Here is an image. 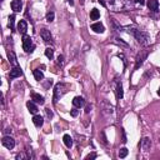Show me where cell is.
I'll return each mask as SVG.
<instances>
[{
	"label": "cell",
	"instance_id": "6da1fadb",
	"mask_svg": "<svg viewBox=\"0 0 160 160\" xmlns=\"http://www.w3.org/2000/svg\"><path fill=\"white\" fill-rule=\"evenodd\" d=\"M124 31H126L128 34L133 35L136 39V42L139 44L144 45V46L150 44V36H149V34L143 31V30H139L138 28H135V26H124Z\"/></svg>",
	"mask_w": 160,
	"mask_h": 160
},
{
	"label": "cell",
	"instance_id": "7a4b0ae2",
	"mask_svg": "<svg viewBox=\"0 0 160 160\" xmlns=\"http://www.w3.org/2000/svg\"><path fill=\"white\" fill-rule=\"evenodd\" d=\"M106 8L110 11H125L131 8V3L129 0H108Z\"/></svg>",
	"mask_w": 160,
	"mask_h": 160
},
{
	"label": "cell",
	"instance_id": "3957f363",
	"mask_svg": "<svg viewBox=\"0 0 160 160\" xmlns=\"http://www.w3.org/2000/svg\"><path fill=\"white\" fill-rule=\"evenodd\" d=\"M100 109H101V114L106 119H114V116H115V108L110 103H108L106 100H101Z\"/></svg>",
	"mask_w": 160,
	"mask_h": 160
},
{
	"label": "cell",
	"instance_id": "277c9868",
	"mask_svg": "<svg viewBox=\"0 0 160 160\" xmlns=\"http://www.w3.org/2000/svg\"><path fill=\"white\" fill-rule=\"evenodd\" d=\"M69 90V85L65 84V83H58L55 84L54 88V103H56L60 98L64 96V94H66Z\"/></svg>",
	"mask_w": 160,
	"mask_h": 160
},
{
	"label": "cell",
	"instance_id": "5b68a950",
	"mask_svg": "<svg viewBox=\"0 0 160 160\" xmlns=\"http://www.w3.org/2000/svg\"><path fill=\"white\" fill-rule=\"evenodd\" d=\"M23 49L25 53H28V54H30V53L34 51L35 49V45L33 43V39L29 36V35H23Z\"/></svg>",
	"mask_w": 160,
	"mask_h": 160
},
{
	"label": "cell",
	"instance_id": "8992f818",
	"mask_svg": "<svg viewBox=\"0 0 160 160\" xmlns=\"http://www.w3.org/2000/svg\"><path fill=\"white\" fill-rule=\"evenodd\" d=\"M2 144H3V146H5L6 149L11 150V149H14V146H15V140H14V138H11L10 135H5L2 139Z\"/></svg>",
	"mask_w": 160,
	"mask_h": 160
},
{
	"label": "cell",
	"instance_id": "52a82bcc",
	"mask_svg": "<svg viewBox=\"0 0 160 160\" xmlns=\"http://www.w3.org/2000/svg\"><path fill=\"white\" fill-rule=\"evenodd\" d=\"M146 56H148V51H146V50H141L139 54L136 55V59H135V70L139 69L140 66L143 65V63L146 59Z\"/></svg>",
	"mask_w": 160,
	"mask_h": 160
},
{
	"label": "cell",
	"instance_id": "ba28073f",
	"mask_svg": "<svg viewBox=\"0 0 160 160\" xmlns=\"http://www.w3.org/2000/svg\"><path fill=\"white\" fill-rule=\"evenodd\" d=\"M139 146H140V149H141L143 151H149L150 148H151V139L148 138V136H144V138L141 139Z\"/></svg>",
	"mask_w": 160,
	"mask_h": 160
},
{
	"label": "cell",
	"instance_id": "9c48e42d",
	"mask_svg": "<svg viewBox=\"0 0 160 160\" xmlns=\"http://www.w3.org/2000/svg\"><path fill=\"white\" fill-rule=\"evenodd\" d=\"M40 36H42L43 42L46 43V44H51L53 43V35L50 33V30L48 29H42L40 30Z\"/></svg>",
	"mask_w": 160,
	"mask_h": 160
},
{
	"label": "cell",
	"instance_id": "30bf717a",
	"mask_svg": "<svg viewBox=\"0 0 160 160\" xmlns=\"http://www.w3.org/2000/svg\"><path fill=\"white\" fill-rule=\"evenodd\" d=\"M116 82H115V91H116V98L120 100V99H123V96H124V91H123V84H122V82L120 80H118V79H115Z\"/></svg>",
	"mask_w": 160,
	"mask_h": 160
},
{
	"label": "cell",
	"instance_id": "8fae6325",
	"mask_svg": "<svg viewBox=\"0 0 160 160\" xmlns=\"http://www.w3.org/2000/svg\"><path fill=\"white\" fill-rule=\"evenodd\" d=\"M21 75H23V70L19 68V66H14V68L10 70L9 78L10 79H15V78H20Z\"/></svg>",
	"mask_w": 160,
	"mask_h": 160
},
{
	"label": "cell",
	"instance_id": "7c38bea8",
	"mask_svg": "<svg viewBox=\"0 0 160 160\" xmlns=\"http://www.w3.org/2000/svg\"><path fill=\"white\" fill-rule=\"evenodd\" d=\"M11 9L14 13H20L23 9V2L21 0H13L11 2Z\"/></svg>",
	"mask_w": 160,
	"mask_h": 160
},
{
	"label": "cell",
	"instance_id": "4fadbf2b",
	"mask_svg": "<svg viewBox=\"0 0 160 160\" xmlns=\"http://www.w3.org/2000/svg\"><path fill=\"white\" fill-rule=\"evenodd\" d=\"M18 31L23 35L26 34V31H28V23H26L25 20H20L18 23Z\"/></svg>",
	"mask_w": 160,
	"mask_h": 160
},
{
	"label": "cell",
	"instance_id": "5bb4252c",
	"mask_svg": "<svg viewBox=\"0 0 160 160\" xmlns=\"http://www.w3.org/2000/svg\"><path fill=\"white\" fill-rule=\"evenodd\" d=\"M91 30H94V33L96 34H103L105 31V28L101 23H94L91 25Z\"/></svg>",
	"mask_w": 160,
	"mask_h": 160
},
{
	"label": "cell",
	"instance_id": "9a60e30c",
	"mask_svg": "<svg viewBox=\"0 0 160 160\" xmlns=\"http://www.w3.org/2000/svg\"><path fill=\"white\" fill-rule=\"evenodd\" d=\"M73 105L75 106V108H78V109L83 108V106L85 105V100H84V98H82V96H75V98L73 99Z\"/></svg>",
	"mask_w": 160,
	"mask_h": 160
},
{
	"label": "cell",
	"instance_id": "2e32d148",
	"mask_svg": "<svg viewBox=\"0 0 160 160\" xmlns=\"http://www.w3.org/2000/svg\"><path fill=\"white\" fill-rule=\"evenodd\" d=\"M148 8L153 13L159 11V2L158 0H148Z\"/></svg>",
	"mask_w": 160,
	"mask_h": 160
},
{
	"label": "cell",
	"instance_id": "e0dca14e",
	"mask_svg": "<svg viewBox=\"0 0 160 160\" xmlns=\"http://www.w3.org/2000/svg\"><path fill=\"white\" fill-rule=\"evenodd\" d=\"M33 123H34V125H35L36 128H42L43 124H44V118L35 114L34 118H33Z\"/></svg>",
	"mask_w": 160,
	"mask_h": 160
},
{
	"label": "cell",
	"instance_id": "ac0fdd59",
	"mask_svg": "<svg viewBox=\"0 0 160 160\" xmlns=\"http://www.w3.org/2000/svg\"><path fill=\"white\" fill-rule=\"evenodd\" d=\"M8 59H9V63L13 65V66H19L18 64V59L14 54V51H8Z\"/></svg>",
	"mask_w": 160,
	"mask_h": 160
},
{
	"label": "cell",
	"instance_id": "d6986e66",
	"mask_svg": "<svg viewBox=\"0 0 160 160\" xmlns=\"http://www.w3.org/2000/svg\"><path fill=\"white\" fill-rule=\"evenodd\" d=\"M31 100L34 103H36V104H40V105H43L45 103L44 96H42L40 94H36V93H33V94H31Z\"/></svg>",
	"mask_w": 160,
	"mask_h": 160
},
{
	"label": "cell",
	"instance_id": "ffe728a7",
	"mask_svg": "<svg viewBox=\"0 0 160 160\" xmlns=\"http://www.w3.org/2000/svg\"><path fill=\"white\" fill-rule=\"evenodd\" d=\"M26 108H28V110L31 114H34V115L38 113V105L34 101H28V103H26Z\"/></svg>",
	"mask_w": 160,
	"mask_h": 160
},
{
	"label": "cell",
	"instance_id": "44dd1931",
	"mask_svg": "<svg viewBox=\"0 0 160 160\" xmlns=\"http://www.w3.org/2000/svg\"><path fill=\"white\" fill-rule=\"evenodd\" d=\"M63 141H64L65 146H66L68 149H70L71 146H73V138H71L70 135H68V134H65V135L63 136Z\"/></svg>",
	"mask_w": 160,
	"mask_h": 160
},
{
	"label": "cell",
	"instance_id": "7402d4cb",
	"mask_svg": "<svg viewBox=\"0 0 160 160\" xmlns=\"http://www.w3.org/2000/svg\"><path fill=\"white\" fill-rule=\"evenodd\" d=\"M33 74H34L35 80H38V82H42V80L44 79V74H43V71L40 70V69H35V70L33 71Z\"/></svg>",
	"mask_w": 160,
	"mask_h": 160
},
{
	"label": "cell",
	"instance_id": "603a6c76",
	"mask_svg": "<svg viewBox=\"0 0 160 160\" xmlns=\"http://www.w3.org/2000/svg\"><path fill=\"white\" fill-rule=\"evenodd\" d=\"M110 23H111V26H113V28H114L116 31H124V28H123V26L120 25V24H118L115 19H110Z\"/></svg>",
	"mask_w": 160,
	"mask_h": 160
},
{
	"label": "cell",
	"instance_id": "cb8c5ba5",
	"mask_svg": "<svg viewBox=\"0 0 160 160\" xmlns=\"http://www.w3.org/2000/svg\"><path fill=\"white\" fill-rule=\"evenodd\" d=\"M99 18H100L99 10H98V9H93V10L90 11V19H91V20H98Z\"/></svg>",
	"mask_w": 160,
	"mask_h": 160
},
{
	"label": "cell",
	"instance_id": "d4e9b609",
	"mask_svg": "<svg viewBox=\"0 0 160 160\" xmlns=\"http://www.w3.org/2000/svg\"><path fill=\"white\" fill-rule=\"evenodd\" d=\"M15 15L14 14H13V15H10L9 16V21H8V26H9V28L11 29V30H14V28H15Z\"/></svg>",
	"mask_w": 160,
	"mask_h": 160
},
{
	"label": "cell",
	"instance_id": "484cf974",
	"mask_svg": "<svg viewBox=\"0 0 160 160\" xmlns=\"http://www.w3.org/2000/svg\"><path fill=\"white\" fill-rule=\"evenodd\" d=\"M45 56L51 60L53 58H54V50H53L51 48H46L45 49Z\"/></svg>",
	"mask_w": 160,
	"mask_h": 160
},
{
	"label": "cell",
	"instance_id": "4316f807",
	"mask_svg": "<svg viewBox=\"0 0 160 160\" xmlns=\"http://www.w3.org/2000/svg\"><path fill=\"white\" fill-rule=\"evenodd\" d=\"M64 64H65V58H64V55H59L58 59H56V65L60 66V68H63Z\"/></svg>",
	"mask_w": 160,
	"mask_h": 160
},
{
	"label": "cell",
	"instance_id": "83f0119b",
	"mask_svg": "<svg viewBox=\"0 0 160 160\" xmlns=\"http://www.w3.org/2000/svg\"><path fill=\"white\" fill-rule=\"evenodd\" d=\"M15 159H16V160H25V159H29V158H28V154H26V151H23V153L16 154Z\"/></svg>",
	"mask_w": 160,
	"mask_h": 160
},
{
	"label": "cell",
	"instance_id": "f1b7e54d",
	"mask_svg": "<svg viewBox=\"0 0 160 160\" xmlns=\"http://www.w3.org/2000/svg\"><path fill=\"white\" fill-rule=\"evenodd\" d=\"M54 18H55V14H54V11H53V10L48 11V14H46V20H48L49 23H51L53 20H54Z\"/></svg>",
	"mask_w": 160,
	"mask_h": 160
},
{
	"label": "cell",
	"instance_id": "f546056e",
	"mask_svg": "<svg viewBox=\"0 0 160 160\" xmlns=\"http://www.w3.org/2000/svg\"><path fill=\"white\" fill-rule=\"evenodd\" d=\"M128 153H129V151H128L126 148H122V149L119 150V154H118V155H119V158H122V159H123V158H125V156L128 155Z\"/></svg>",
	"mask_w": 160,
	"mask_h": 160
},
{
	"label": "cell",
	"instance_id": "4dcf8cb0",
	"mask_svg": "<svg viewBox=\"0 0 160 160\" xmlns=\"http://www.w3.org/2000/svg\"><path fill=\"white\" fill-rule=\"evenodd\" d=\"M26 154H28V158L29 159H34V153H33V150H31V148H26Z\"/></svg>",
	"mask_w": 160,
	"mask_h": 160
},
{
	"label": "cell",
	"instance_id": "1f68e13d",
	"mask_svg": "<svg viewBox=\"0 0 160 160\" xmlns=\"http://www.w3.org/2000/svg\"><path fill=\"white\" fill-rule=\"evenodd\" d=\"M115 42H116L118 44H122L123 46H128V43L123 42V39H120V38H115Z\"/></svg>",
	"mask_w": 160,
	"mask_h": 160
},
{
	"label": "cell",
	"instance_id": "d6a6232c",
	"mask_svg": "<svg viewBox=\"0 0 160 160\" xmlns=\"http://www.w3.org/2000/svg\"><path fill=\"white\" fill-rule=\"evenodd\" d=\"M70 114H71V116H78V114H79V110H78V108H75L74 106V109H71V111H70Z\"/></svg>",
	"mask_w": 160,
	"mask_h": 160
},
{
	"label": "cell",
	"instance_id": "836d02e7",
	"mask_svg": "<svg viewBox=\"0 0 160 160\" xmlns=\"http://www.w3.org/2000/svg\"><path fill=\"white\" fill-rule=\"evenodd\" d=\"M134 3L138 5H144L145 4V0H134Z\"/></svg>",
	"mask_w": 160,
	"mask_h": 160
},
{
	"label": "cell",
	"instance_id": "e575fe53",
	"mask_svg": "<svg viewBox=\"0 0 160 160\" xmlns=\"http://www.w3.org/2000/svg\"><path fill=\"white\" fill-rule=\"evenodd\" d=\"M45 111H46V115H48V118H53V111H51L50 109H45Z\"/></svg>",
	"mask_w": 160,
	"mask_h": 160
},
{
	"label": "cell",
	"instance_id": "d590c367",
	"mask_svg": "<svg viewBox=\"0 0 160 160\" xmlns=\"http://www.w3.org/2000/svg\"><path fill=\"white\" fill-rule=\"evenodd\" d=\"M95 158H96V154H89L86 156V159H95Z\"/></svg>",
	"mask_w": 160,
	"mask_h": 160
},
{
	"label": "cell",
	"instance_id": "8d00e7d4",
	"mask_svg": "<svg viewBox=\"0 0 160 160\" xmlns=\"http://www.w3.org/2000/svg\"><path fill=\"white\" fill-rule=\"evenodd\" d=\"M98 2H99L103 6H105V8H106V2H105V0H98Z\"/></svg>",
	"mask_w": 160,
	"mask_h": 160
},
{
	"label": "cell",
	"instance_id": "74e56055",
	"mask_svg": "<svg viewBox=\"0 0 160 160\" xmlns=\"http://www.w3.org/2000/svg\"><path fill=\"white\" fill-rule=\"evenodd\" d=\"M4 131H5V134H10V133H11V129H10V128H6Z\"/></svg>",
	"mask_w": 160,
	"mask_h": 160
},
{
	"label": "cell",
	"instance_id": "f35d334b",
	"mask_svg": "<svg viewBox=\"0 0 160 160\" xmlns=\"http://www.w3.org/2000/svg\"><path fill=\"white\" fill-rule=\"evenodd\" d=\"M123 143H126V136H125V133L123 130Z\"/></svg>",
	"mask_w": 160,
	"mask_h": 160
},
{
	"label": "cell",
	"instance_id": "ab89813d",
	"mask_svg": "<svg viewBox=\"0 0 160 160\" xmlns=\"http://www.w3.org/2000/svg\"><path fill=\"white\" fill-rule=\"evenodd\" d=\"M90 109H91V108H90V106H86V109H85V113L88 114V113L90 111Z\"/></svg>",
	"mask_w": 160,
	"mask_h": 160
},
{
	"label": "cell",
	"instance_id": "60d3db41",
	"mask_svg": "<svg viewBox=\"0 0 160 160\" xmlns=\"http://www.w3.org/2000/svg\"><path fill=\"white\" fill-rule=\"evenodd\" d=\"M69 4H70V5H74V2H73V0H69Z\"/></svg>",
	"mask_w": 160,
	"mask_h": 160
},
{
	"label": "cell",
	"instance_id": "b9f144b4",
	"mask_svg": "<svg viewBox=\"0 0 160 160\" xmlns=\"http://www.w3.org/2000/svg\"><path fill=\"white\" fill-rule=\"evenodd\" d=\"M158 95L160 96V88H159V90H158Z\"/></svg>",
	"mask_w": 160,
	"mask_h": 160
},
{
	"label": "cell",
	"instance_id": "7bdbcfd3",
	"mask_svg": "<svg viewBox=\"0 0 160 160\" xmlns=\"http://www.w3.org/2000/svg\"><path fill=\"white\" fill-rule=\"evenodd\" d=\"M80 2H84V0H80Z\"/></svg>",
	"mask_w": 160,
	"mask_h": 160
},
{
	"label": "cell",
	"instance_id": "ee69618b",
	"mask_svg": "<svg viewBox=\"0 0 160 160\" xmlns=\"http://www.w3.org/2000/svg\"><path fill=\"white\" fill-rule=\"evenodd\" d=\"M159 143H160V138H159Z\"/></svg>",
	"mask_w": 160,
	"mask_h": 160
}]
</instances>
